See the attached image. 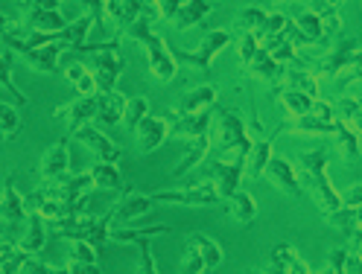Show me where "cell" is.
Instances as JSON below:
<instances>
[{"mask_svg":"<svg viewBox=\"0 0 362 274\" xmlns=\"http://www.w3.org/2000/svg\"><path fill=\"white\" fill-rule=\"evenodd\" d=\"M225 210L237 225H248L257 216V201L248 190H237L231 198H225Z\"/></svg>","mask_w":362,"mask_h":274,"instance_id":"cell-28","label":"cell"},{"mask_svg":"<svg viewBox=\"0 0 362 274\" xmlns=\"http://www.w3.org/2000/svg\"><path fill=\"white\" fill-rule=\"evenodd\" d=\"M211 146H214V143H211V134L199 137V141H190V149H187L185 157H181V161L175 164V169L170 172V178H173V181H181L187 172H193V167H199V164L211 155Z\"/></svg>","mask_w":362,"mask_h":274,"instance_id":"cell-21","label":"cell"},{"mask_svg":"<svg viewBox=\"0 0 362 274\" xmlns=\"http://www.w3.org/2000/svg\"><path fill=\"white\" fill-rule=\"evenodd\" d=\"M152 198L149 196H144V193H126L120 201H115V208H111L108 213H111V225L115 222H132V219H138V216H144V213H149L152 210Z\"/></svg>","mask_w":362,"mask_h":274,"instance_id":"cell-19","label":"cell"},{"mask_svg":"<svg viewBox=\"0 0 362 274\" xmlns=\"http://www.w3.org/2000/svg\"><path fill=\"white\" fill-rule=\"evenodd\" d=\"M108 227H111V213H103V216L79 213V216L56 222L53 231H56V237H64L71 242H88L97 251V257H103L105 245H108Z\"/></svg>","mask_w":362,"mask_h":274,"instance_id":"cell-3","label":"cell"},{"mask_svg":"<svg viewBox=\"0 0 362 274\" xmlns=\"http://www.w3.org/2000/svg\"><path fill=\"white\" fill-rule=\"evenodd\" d=\"M178 6H181V0H158L155 12H158V18H164V20H175Z\"/></svg>","mask_w":362,"mask_h":274,"instance_id":"cell-51","label":"cell"},{"mask_svg":"<svg viewBox=\"0 0 362 274\" xmlns=\"http://www.w3.org/2000/svg\"><path fill=\"white\" fill-rule=\"evenodd\" d=\"M64 79L79 90V97H94L97 94V79L88 71L85 61H67L64 64Z\"/></svg>","mask_w":362,"mask_h":274,"instance_id":"cell-30","label":"cell"},{"mask_svg":"<svg viewBox=\"0 0 362 274\" xmlns=\"http://www.w3.org/2000/svg\"><path fill=\"white\" fill-rule=\"evenodd\" d=\"M284 82L289 85V90H298V94L310 97L313 102L319 100V76H315L310 67H286Z\"/></svg>","mask_w":362,"mask_h":274,"instance_id":"cell-26","label":"cell"},{"mask_svg":"<svg viewBox=\"0 0 362 274\" xmlns=\"http://www.w3.org/2000/svg\"><path fill=\"white\" fill-rule=\"evenodd\" d=\"M187 242L199 248L202 260H205V268H216V266H222L225 254H222V245H219L216 239H211L208 234H199V231H196V234H187Z\"/></svg>","mask_w":362,"mask_h":274,"instance_id":"cell-33","label":"cell"},{"mask_svg":"<svg viewBox=\"0 0 362 274\" xmlns=\"http://www.w3.org/2000/svg\"><path fill=\"white\" fill-rule=\"evenodd\" d=\"M216 97H219V85H214V82L199 85V88L187 90V94L178 100L175 114H178V117H190V114H199V111H205V108H214V105H216Z\"/></svg>","mask_w":362,"mask_h":274,"instance_id":"cell-16","label":"cell"},{"mask_svg":"<svg viewBox=\"0 0 362 274\" xmlns=\"http://www.w3.org/2000/svg\"><path fill=\"white\" fill-rule=\"evenodd\" d=\"M216 6L211 4V0H181V6H178V15H175V30H190V27H196V24H202L211 12H214Z\"/></svg>","mask_w":362,"mask_h":274,"instance_id":"cell-24","label":"cell"},{"mask_svg":"<svg viewBox=\"0 0 362 274\" xmlns=\"http://www.w3.org/2000/svg\"><path fill=\"white\" fill-rule=\"evenodd\" d=\"M152 201H167V204H185V208H214L219 204V193L211 184H196V187H185V190H158L149 196Z\"/></svg>","mask_w":362,"mask_h":274,"instance_id":"cell-9","label":"cell"},{"mask_svg":"<svg viewBox=\"0 0 362 274\" xmlns=\"http://www.w3.org/2000/svg\"><path fill=\"white\" fill-rule=\"evenodd\" d=\"M214 117H216V137L211 134V143H216L219 152H240V157L245 161L248 152H252V134H248V126L240 114L222 108V105H214Z\"/></svg>","mask_w":362,"mask_h":274,"instance_id":"cell-4","label":"cell"},{"mask_svg":"<svg viewBox=\"0 0 362 274\" xmlns=\"http://www.w3.org/2000/svg\"><path fill=\"white\" fill-rule=\"evenodd\" d=\"M0 216H4L6 225H21L27 222V204H24V196L18 193L12 175H6V184L0 190Z\"/></svg>","mask_w":362,"mask_h":274,"instance_id":"cell-17","label":"cell"},{"mask_svg":"<svg viewBox=\"0 0 362 274\" xmlns=\"http://www.w3.org/2000/svg\"><path fill=\"white\" fill-rule=\"evenodd\" d=\"M211 120H214V108H205L199 114H190V117H181L175 126L170 120V131L185 137V141H199V137L211 134Z\"/></svg>","mask_w":362,"mask_h":274,"instance_id":"cell-20","label":"cell"},{"mask_svg":"<svg viewBox=\"0 0 362 274\" xmlns=\"http://www.w3.org/2000/svg\"><path fill=\"white\" fill-rule=\"evenodd\" d=\"M74 137L79 143H85L94 155H100V164H111V167H117V161H120V146L111 141V137L105 134V131H100L97 126H82V129H76L74 131Z\"/></svg>","mask_w":362,"mask_h":274,"instance_id":"cell-11","label":"cell"},{"mask_svg":"<svg viewBox=\"0 0 362 274\" xmlns=\"http://www.w3.org/2000/svg\"><path fill=\"white\" fill-rule=\"evenodd\" d=\"M79 50L90 53V61H85V64L97 79V94H111V90H117V79L126 71L120 41L108 38V41H100V44H85V47H79Z\"/></svg>","mask_w":362,"mask_h":274,"instance_id":"cell-2","label":"cell"},{"mask_svg":"<svg viewBox=\"0 0 362 274\" xmlns=\"http://www.w3.org/2000/svg\"><path fill=\"white\" fill-rule=\"evenodd\" d=\"M161 234H170V225H144V227L111 225L108 227V239H115V242H141V239H152V237H161Z\"/></svg>","mask_w":362,"mask_h":274,"instance_id":"cell-29","label":"cell"},{"mask_svg":"<svg viewBox=\"0 0 362 274\" xmlns=\"http://www.w3.org/2000/svg\"><path fill=\"white\" fill-rule=\"evenodd\" d=\"M313 12L319 15V20H322L325 38H333V35L342 32V15H339V6H333V4H315Z\"/></svg>","mask_w":362,"mask_h":274,"instance_id":"cell-43","label":"cell"},{"mask_svg":"<svg viewBox=\"0 0 362 274\" xmlns=\"http://www.w3.org/2000/svg\"><path fill=\"white\" fill-rule=\"evenodd\" d=\"M327 164H330V152L325 146L310 149V152L301 155V175H298L301 190H307L315 198V204L325 210V216L342 210V196H339L330 184Z\"/></svg>","mask_w":362,"mask_h":274,"instance_id":"cell-1","label":"cell"},{"mask_svg":"<svg viewBox=\"0 0 362 274\" xmlns=\"http://www.w3.org/2000/svg\"><path fill=\"white\" fill-rule=\"evenodd\" d=\"M149 108H152V105H149L146 97H141V94H138V97H129V100H126V108H123V123L134 131V126H138L144 117H149Z\"/></svg>","mask_w":362,"mask_h":274,"instance_id":"cell-45","label":"cell"},{"mask_svg":"<svg viewBox=\"0 0 362 274\" xmlns=\"http://www.w3.org/2000/svg\"><path fill=\"white\" fill-rule=\"evenodd\" d=\"M330 225H336L339 231H342L356 248H359V210H351V208H342V210H336L330 216H325Z\"/></svg>","mask_w":362,"mask_h":274,"instance_id":"cell-38","label":"cell"},{"mask_svg":"<svg viewBox=\"0 0 362 274\" xmlns=\"http://www.w3.org/2000/svg\"><path fill=\"white\" fill-rule=\"evenodd\" d=\"M248 71H252L257 79L269 82L275 90H278V88H284V73H286V67H281L278 61H272V59H269V53H266L263 47L255 53L252 64H248Z\"/></svg>","mask_w":362,"mask_h":274,"instance_id":"cell-25","label":"cell"},{"mask_svg":"<svg viewBox=\"0 0 362 274\" xmlns=\"http://www.w3.org/2000/svg\"><path fill=\"white\" fill-rule=\"evenodd\" d=\"M100 6H103V12L108 15V20L120 32H126L134 24V20L141 18V12H144L141 0H105V4H100Z\"/></svg>","mask_w":362,"mask_h":274,"instance_id":"cell-18","label":"cell"},{"mask_svg":"<svg viewBox=\"0 0 362 274\" xmlns=\"http://www.w3.org/2000/svg\"><path fill=\"white\" fill-rule=\"evenodd\" d=\"M12 67H15V53H12V50H4V53H0V88H6V90H9L12 100H15V108H18V105H27L30 97H27V94H21V88L15 85Z\"/></svg>","mask_w":362,"mask_h":274,"instance_id":"cell-34","label":"cell"},{"mask_svg":"<svg viewBox=\"0 0 362 274\" xmlns=\"http://www.w3.org/2000/svg\"><path fill=\"white\" fill-rule=\"evenodd\" d=\"M266 178H269L281 193H286L289 198H301V196H304L301 181H298V172H296V167L286 161V157H275V155H272V161L266 164Z\"/></svg>","mask_w":362,"mask_h":274,"instance_id":"cell-14","label":"cell"},{"mask_svg":"<svg viewBox=\"0 0 362 274\" xmlns=\"http://www.w3.org/2000/svg\"><path fill=\"white\" fill-rule=\"evenodd\" d=\"M27 260H30V254L21 245L0 239V274H21Z\"/></svg>","mask_w":362,"mask_h":274,"instance_id":"cell-36","label":"cell"},{"mask_svg":"<svg viewBox=\"0 0 362 274\" xmlns=\"http://www.w3.org/2000/svg\"><path fill=\"white\" fill-rule=\"evenodd\" d=\"M170 137V117H144L138 126H134V143H138V152L141 155H152L158 146Z\"/></svg>","mask_w":362,"mask_h":274,"instance_id":"cell-12","label":"cell"},{"mask_svg":"<svg viewBox=\"0 0 362 274\" xmlns=\"http://www.w3.org/2000/svg\"><path fill=\"white\" fill-rule=\"evenodd\" d=\"M97 251L90 248L88 242H74V248H71V263H76V266H97Z\"/></svg>","mask_w":362,"mask_h":274,"instance_id":"cell-48","label":"cell"},{"mask_svg":"<svg viewBox=\"0 0 362 274\" xmlns=\"http://www.w3.org/2000/svg\"><path fill=\"white\" fill-rule=\"evenodd\" d=\"M21 131V117L15 102H0V141H15Z\"/></svg>","mask_w":362,"mask_h":274,"instance_id":"cell-44","label":"cell"},{"mask_svg":"<svg viewBox=\"0 0 362 274\" xmlns=\"http://www.w3.org/2000/svg\"><path fill=\"white\" fill-rule=\"evenodd\" d=\"M144 50H146V67H149V76L155 82H173L178 73V61L173 56V50L167 44L158 38L155 32L144 41Z\"/></svg>","mask_w":362,"mask_h":274,"instance_id":"cell-8","label":"cell"},{"mask_svg":"<svg viewBox=\"0 0 362 274\" xmlns=\"http://www.w3.org/2000/svg\"><path fill=\"white\" fill-rule=\"evenodd\" d=\"M275 97H278L281 108H286L289 120H296V117H304V114H310V111H313V100H310V97H304V94H298V90H289V88H278V90H275Z\"/></svg>","mask_w":362,"mask_h":274,"instance_id":"cell-35","label":"cell"},{"mask_svg":"<svg viewBox=\"0 0 362 274\" xmlns=\"http://www.w3.org/2000/svg\"><path fill=\"white\" fill-rule=\"evenodd\" d=\"M205 271L208 268H205V260H202V254H199V248L187 242L185 257H181V266H178V274H205Z\"/></svg>","mask_w":362,"mask_h":274,"instance_id":"cell-47","label":"cell"},{"mask_svg":"<svg viewBox=\"0 0 362 274\" xmlns=\"http://www.w3.org/2000/svg\"><path fill=\"white\" fill-rule=\"evenodd\" d=\"M27 222H30V227H27V237L21 242V248H24L27 254H35V251H41L44 242H47V231H44V222L38 213H30Z\"/></svg>","mask_w":362,"mask_h":274,"instance_id":"cell-42","label":"cell"},{"mask_svg":"<svg viewBox=\"0 0 362 274\" xmlns=\"http://www.w3.org/2000/svg\"><path fill=\"white\" fill-rule=\"evenodd\" d=\"M67 169H71V137H62L59 143H53L47 152H44L41 164H38L41 184L44 187L59 184L62 178H67Z\"/></svg>","mask_w":362,"mask_h":274,"instance_id":"cell-10","label":"cell"},{"mask_svg":"<svg viewBox=\"0 0 362 274\" xmlns=\"http://www.w3.org/2000/svg\"><path fill=\"white\" fill-rule=\"evenodd\" d=\"M278 131L284 134H310V137H327V134H336V123H325L319 120L315 114H304V117H296V120H286Z\"/></svg>","mask_w":362,"mask_h":274,"instance_id":"cell-22","label":"cell"},{"mask_svg":"<svg viewBox=\"0 0 362 274\" xmlns=\"http://www.w3.org/2000/svg\"><path fill=\"white\" fill-rule=\"evenodd\" d=\"M27 18H24V30L27 32H44V35H59L71 20L62 12L59 4H50V0H33V4L24 6Z\"/></svg>","mask_w":362,"mask_h":274,"instance_id":"cell-6","label":"cell"},{"mask_svg":"<svg viewBox=\"0 0 362 274\" xmlns=\"http://www.w3.org/2000/svg\"><path fill=\"white\" fill-rule=\"evenodd\" d=\"M248 178H263L266 164L272 161V137H257L252 143V152H248Z\"/></svg>","mask_w":362,"mask_h":274,"instance_id":"cell-37","label":"cell"},{"mask_svg":"<svg viewBox=\"0 0 362 274\" xmlns=\"http://www.w3.org/2000/svg\"><path fill=\"white\" fill-rule=\"evenodd\" d=\"M257 50H260V35H257V32H243V35H240V44H237V59H240V64L248 67Z\"/></svg>","mask_w":362,"mask_h":274,"instance_id":"cell-46","label":"cell"},{"mask_svg":"<svg viewBox=\"0 0 362 274\" xmlns=\"http://www.w3.org/2000/svg\"><path fill=\"white\" fill-rule=\"evenodd\" d=\"M245 274H263V271L260 268H252V271H245Z\"/></svg>","mask_w":362,"mask_h":274,"instance_id":"cell-54","label":"cell"},{"mask_svg":"<svg viewBox=\"0 0 362 274\" xmlns=\"http://www.w3.org/2000/svg\"><path fill=\"white\" fill-rule=\"evenodd\" d=\"M333 120H339L342 126L359 131V97H342L333 105Z\"/></svg>","mask_w":362,"mask_h":274,"instance_id":"cell-40","label":"cell"},{"mask_svg":"<svg viewBox=\"0 0 362 274\" xmlns=\"http://www.w3.org/2000/svg\"><path fill=\"white\" fill-rule=\"evenodd\" d=\"M269 12H272V9H263V6H245V9L237 15V20L245 27V32H257V35L263 38L266 24H269Z\"/></svg>","mask_w":362,"mask_h":274,"instance_id":"cell-41","label":"cell"},{"mask_svg":"<svg viewBox=\"0 0 362 274\" xmlns=\"http://www.w3.org/2000/svg\"><path fill=\"white\" fill-rule=\"evenodd\" d=\"M138 248H141V271H138V274H158V266H155V257H152L149 239H141Z\"/></svg>","mask_w":362,"mask_h":274,"instance_id":"cell-49","label":"cell"},{"mask_svg":"<svg viewBox=\"0 0 362 274\" xmlns=\"http://www.w3.org/2000/svg\"><path fill=\"white\" fill-rule=\"evenodd\" d=\"M62 53H64L62 44H44V47H35V50H30L24 56H27L30 71H35V73H56Z\"/></svg>","mask_w":362,"mask_h":274,"instance_id":"cell-23","label":"cell"},{"mask_svg":"<svg viewBox=\"0 0 362 274\" xmlns=\"http://www.w3.org/2000/svg\"><path fill=\"white\" fill-rule=\"evenodd\" d=\"M211 172H214L211 184L216 187L219 198H231L240 190V181L245 175V161H243V157H237V161H214Z\"/></svg>","mask_w":362,"mask_h":274,"instance_id":"cell-13","label":"cell"},{"mask_svg":"<svg viewBox=\"0 0 362 274\" xmlns=\"http://www.w3.org/2000/svg\"><path fill=\"white\" fill-rule=\"evenodd\" d=\"M123 108H126V97L120 90H111V94H100V108H97V120L115 126L123 120Z\"/></svg>","mask_w":362,"mask_h":274,"instance_id":"cell-32","label":"cell"},{"mask_svg":"<svg viewBox=\"0 0 362 274\" xmlns=\"http://www.w3.org/2000/svg\"><path fill=\"white\" fill-rule=\"evenodd\" d=\"M228 44H231V32L228 30H211L193 53L173 50V56H175V61H185V64L196 67V71H211V61L216 59V53H222L225 47H228Z\"/></svg>","mask_w":362,"mask_h":274,"instance_id":"cell-7","label":"cell"},{"mask_svg":"<svg viewBox=\"0 0 362 274\" xmlns=\"http://www.w3.org/2000/svg\"><path fill=\"white\" fill-rule=\"evenodd\" d=\"M315 76H342L345 71L351 76H359V38H339L336 47L327 50L325 59L310 67Z\"/></svg>","mask_w":362,"mask_h":274,"instance_id":"cell-5","label":"cell"},{"mask_svg":"<svg viewBox=\"0 0 362 274\" xmlns=\"http://www.w3.org/2000/svg\"><path fill=\"white\" fill-rule=\"evenodd\" d=\"M97 108H100V94L94 97H79L76 102L71 105H62L56 111V117H64L67 120V131H76L82 126H88V120H97Z\"/></svg>","mask_w":362,"mask_h":274,"instance_id":"cell-15","label":"cell"},{"mask_svg":"<svg viewBox=\"0 0 362 274\" xmlns=\"http://www.w3.org/2000/svg\"><path fill=\"white\" fill-rule=\"evenodd\" d=\"M21 274H67V266L64 268H50L47 263H41V260H27L24 268H21Z\"/></svg>","mask_w":362,"mask_h":274,"instance_id":"cell-50","label":"cell"},{"mask_svg":"<svg viewBox=\"0 0 362 274\" xmlns=\"http://www.w3.org/2000/svg\"><path fill=\"white\" fill-rule=\"evenodd\" d=\"M12 27H18V20H15L12 15H6V12H0V38H4Z\"/></svg>","mask_w":362,"mask_h":274,"instance_id":"cell-53","label":"cell"},{"mask_svg":"<svg viewBox=\"0 0 362 274\" xmlns=\"http://www.w3.org/2000/svg\"><path fill=\"white\" fill-rule=\"evenodd\" d=\"M336 123V149L345 155V161H359V131H354V129H348V126H342L339 120H333Z\"/></svg>","mask_w":362,"mask_h":274,"instance_id":"cell-39","label":"cell"},{"mask_svg":"<svg viewBox=\"0 0 362 274\" xmlns=\"http://www.w3.org/2000/svg\"><path fill=\"white\" fill-rule=\"evenodd\" d=\"M272 266H275V274H310L307 263L296 254V248L286 242L275 245V251H272Z\"/></svg>","mask_w":362,"mask_h":274,"instance_id":"cell-27","label":"cell"},{"mask_svg":"<svg viewBox=\"0 0 362 274\" xmlns=\"http://www.w3.org/2000/svg\"><path fill=\"white\" fill-rule=\"evenodd\" d=\"M359 198H362V187H359V181H356V184H351V190L342 196V208L359 210Z\"/></svg>","mask_w":362,"mask_h":274,"instance_id":"cell-52","label":"cell"},{"mask_svg":"<svg viewBox=\"0 0 362 274\" xmlns=\"http://www.w3.org/2000/svg\"><path fill=\"white\" fill-rule=\"evenodd\" d=\"M90 178H94V187H103V190H117V193H129V184L123 181L120 169L117 167H111V164H94L88 169Z\"/></svg>","mask_w":362,"mask_h":274,"instance_id":"cell-31","label":"cell"}]
</instances>
